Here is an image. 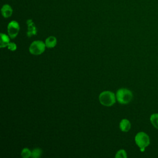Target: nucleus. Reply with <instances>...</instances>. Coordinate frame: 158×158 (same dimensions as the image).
<instances>
[{
    "label": "nucleus",
    "instance_id": "obj_15",
    "mask_svg": "<svg viewBox=\"0 0 158 158\" xmlns=\"http://www.w3.org/2000/svg\"><path fill=\"white\" fill-rule=\"evenodd\" d=\"M7 48L10 51H15L17 49V46L14 43H9V44L7 46Z\"/></svg>",
    "mask_w": 158,
    "mask_h": 158
},
{
    "label": "nucleus",
    "instance_id": "obj_11",
    "mask_svg": "<svg viewBox=\"0 0 158 158\" xmlns=\"http://www.w3.org/2000/svg\"><path fill=\"white\" fill-rule=\"evenodd\" d=\"M150 121L153 127L158 130V113H154L150 116Z\"/></svg>",
    "mask_w": 158,
    "mask_h": 158
},
{
    "label": "nucleus",
    "instance_id": "obj_4",
    "mask_svg": "<svg viewBox=\"0 0 158 158\" xmlns=\"http://www.w3.org/2000/svg\"><path fill=\"white\" fill-rule=\"evenodd\" d=\"M46 44L41 41H35L30 46L29 51L31 54L40 55L45 50Z\"/></svg>",
    "mask_w": 158,
    "mask_h": 158
},
{
    "label": "nucleus",
    "instance_id": "obj_7",
    "mask_svg": "<svg viewBox=\"0 0 158 158\" xmlns=\"http://www.w3.org/2000/svg\"><path fill=\"white\" fill-rule=\"evenodd\" d=\"M13 10L11 6L7 4H4L1 8V14L4 18H8L12 14Z\"/></svg>",
    "mask_w": 158,
    "mask_h": 158
},
{
    "label": "nucleus",
    "instance_id": "obj_3",
    "mask_svg": "<svg viewBox=\"0 0 158 158\" xmlns=\"http://www.w3.org/2000/svg\"><path fill=\"white\" fill-rule=\"evenodd\" d=\"M99 100L101 104L106 106H111L115 104L116 98L112 92L105 91L99 94Z\"/></svg>",
    "mask_w": 158,
    "mask_h": 158
},
{
    "label": "nucleus",
    "instance_id": "obj_1",
    "mask_svg": "<svg viewBox=\"0 0 158 158\" xmlns=\"http://www.w3.org/2000/svg\"><path fill=\"white\" fill-rule=\"evenodd\" d=\"M133 99L132 92L127 88H120L116 93V99L122 104H128Z\"/></svg>",
    "mask_w": 158,
    "mask_h": 158
},
{
    "label": "nucleus",
    "instance_id": "obj_10",
    "mask_svg": "<svg viewBox=\"0 0 158 158\" xmlns=\"http://www.w3.org/2000/svg\"><path fill=\"white\" fill-rule=\"evenodd\" d=\"M1 40H0V47L4 48L8 46L10 43L9 37L4 33H1Z\"/></svg>",
    "mask_w": 158,
    "mask_h": 158
},
{
    "label": "nucleus",
    "instance_id": "obj_2",
    "mask_svg": "<svg viewBox=\"0 0 158 158\" xmlns=\"http://www.w3.org/2000/svg\"><path fill=\"white\" fill-rule=\"evenodd\" d=\"M135 141L136 145L139 148L141 151H144L150 144V138L147 133L143 131L138 132L135 137Z\"/></svg>",
    "mask_w": 158,
    "mask_h": 158
},
{
    "label": "nucleus",
    "instance_id": "obj_6",
    "mask_svg": "<svg viewBox=\"0 0 158 158\" xmlns=\"http://www.w3.org/2000/svg\"><path fill=\"white\" fill-rule=\"evenodd\" d=\"M27 26H28V31H27V36L31 37L33 35H35L37 33V30L36 26L32 20L28 19L27 21Z\"/></svg>",
    "mask_w": 158,
    "mask_h": 158
},
{
    "label": "nucleus",
    "instance_id": "obj_5",
    "mask_svg": "<svg viewBox=\"0 0 158 158\" xmlns=\"http://www.w3.org/2000/svg\"><path fill=\"white\" fill-rule=\"evenodd\" d=\"M20 30V26L17 21L12 20L7 25V32L10 38H15Z\"/></svg>",
    "mask_w": 158,
    "mask_h": 158
},
{
    "label": "nucleus",
    "instance_id": "obj_13",
    "mask_svg": "<svg viewBox=\"0 0 158 158\" xmlns=\"http://www.w3.org/2000/svg\"><path fill=\"white\" fill-rule=\"evenodd\" d=\"M21 156L23 158H28L31 156V152L29 149L25 148L22 151Z\"/></svg>",
    "mask_w": 158,
    "mask_h": 158
},
{
    "label": "nucleus",
    "instance_id": "obj_14",
    "mask_svg": "<svg viewBox=\"0 0 158 158\" xmlns=\"http://www.w3.org/2000/svg\"><path fill=\"white\" fill-rule=\"evenodd\" d=\"M127 152L125 150L123 149H120L119 150L115 155L116 158H127Z\"/></svg>",
    "mask_w": 158,
    "mask_h": 158
},
{
    "label": "nucleus",
    "instance_id": "obj_8",
    "mask_svg": "<svg viewBox=\"0 0 158 158\" xmlns=\"http://www.w3.org/2000/svg\"><path fill=\"white\" fill-rule=\"evenodd\" d=\"M119 127H120V129L122 131L127 132L130 130V128H131L130 122L128 120L126 119V118L122 119L121 120V122H120Z\"/></svg>",
    "mask_w": 158,
    "mask_h": 158
},
{
    "label": "nucleus",
    "instance_id": "obj_9",
    "mask_svg": "<svg viewBox=\"0 0 158 158\" xmlns=\"http://www.w3.org/2000/svg\"><path fill=\"white\" fill-rule=\"evenodd\" d=\"M56 44H57V39L56 37L53 36H49L48 38H46L45 41L46 46L48 48H54V46H56Z\"/></svg>",
    "mask_w": 158,
    "mask_h": 158
},
{
    "label": "nucleus",
    "instance_id": "obj_12",
    "mask_svg": "<svg viewBox=\"0 0 158 158\" xmlns=\"http://www.w3.org/2000/svg\"><path fill=\"white\" fill-rule=\"evenodd\" d=\"M42 154V151L40 148H35L31 151V157L33 158H38L40 157Z\"/></svg>",
    "mask_w": 158,
    "mask_h": 158
}]
</instances>
